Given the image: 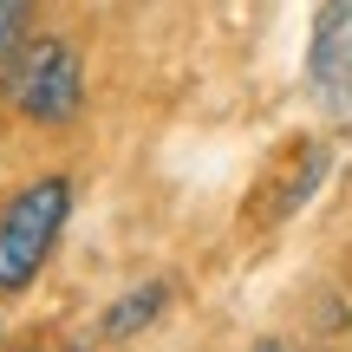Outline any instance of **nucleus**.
<instances>
[{"instance_id": "obj_1", "label": "nucleus", "mask_w": 352, "mask_h": 352, "mask_svg": "<svg viewBox=\"0 0 352 352\" xmlns=\"http://www.w3.org/2000/svg\"><path fill=\"white\" fill-rule=\"evenodd\" d=\"M65 215H72V183L65 176H39V183H26L0 209V300L7 294H26L39 280Z\"/></svg>"}, {"instance_id": "obj_2", "label": "nucleus", "mask_w": 352, "mask_h": 352, "mask_svg": "<svg viewBox=\"0 0 352 352\" xmlns=\"http://www.w3.org/2000/svg\"><path fill=\"white\" fill-rule=\"evenodd\" d=\"M7 91L33 124H65L78 111V98H85V65H78V52L65 39H39V46H26Z\"/></svg>"}, {"instance_id": "obj_3", "label": "nucleus", "mask_w": 352, "mask_h": 352, "mask_svg": "<svg viewBox=\"0 0 352 352\" xmlns=\"http://www.w3.org/2000/svg\"><path fill=\"white\" fill-rule=\"evenodd\" d=\"M320 104L352 111V0H327L314 20V52H307Z\"/></svg>"}, {"instance_id": "obj_4", "label": "nucleus", "mask_w": 352, "mask_h": 352, "mask_svg": "<svg viewBox=\"0 0 352 352\" xmlns=\"http://www.w3.org/2000/svg\"><path fill=\"white\" fill-rule=\"evenodd\" d=\"M164 307H170V280H144V287H131L124 300H111V314H104V340H111V346L118 340H138Z\"/></svg>"}, {"instance_id": "obj_5", "label": "nucleus", "mask_w": 352, "mask_h": 352, "mask_svg": "<svg viewBox=\"0 0 352 352\" xmlns=\"http://www.w3.org/2000/svg\"><path fill=\"white\" fill-rule=\"evenodd\" d=\"M327 164H333V151H327V144H307V151L294 157V170H287V183H280V196H274V215H294V209H300V202L320 189Z\"/></svg>"}, {"instance_id": "obj_6", "label": "nucleus", "mask_w": 352, "mask_h": 352, "mask_svg": "<svg viewBox=\"0 0 352 352\" xmlns=\"http://www.w3.org/2000/svg\"><path fill=\"white\" fill-rule=\"evenodd\" d=\"M20 33H26V0H0V59H13Z\"/></svg>"}, {"instance_id": "obj_7", "label": "nucleus", "mask_w": 352, "mask_h": 352, "mask_svg": "<svg viewBox=\"0 0 352 352\" xmlns=\"http://www.w3.org/2000/svg\"><path fill=\"white\" fill-rule=\"evenodd\" d=\"M254 352H287V346H280V340H261V346H254Z\"/></svg>"}]
</instances>
